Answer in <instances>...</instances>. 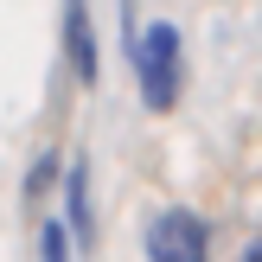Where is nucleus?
Here are the masks:
<instances>
[{
  "label": "nucleus",
  "mask_w": 262,
  "mask_h": 262,
  "mask_svg": "<svg viewBox=\"0 0 262 262\" xmlns=\"http://www.w3.org/2000/svg\"><path fill=\"white\" fill-rule=\"evenodd\" d=\"M122 32H128V71L141 83V102L154 115H166L186 90V45H179V26L173 19H154L135 26V7H122Z\"/></svg>",
  "instance_id": "1"
},
{
  "label": "nucleus",
  "mask_w": 262,
  "mask_h": 262,
  "mask_svg": "<svg viewBox=\"0 0 262 262\" xmlns=\"http://www.w3.org/2000/svg\"><path fill=\"white\" fill-rule=\"evenodd\" d=\"M147 262H211V224L186 205L160 211L147 224Z\"/></svg>",
  "instance_id": "2"
},
{
  "label": "nucleus",
  "mask_w": 262,
  "mask_h": 262,
  "mask_svg": "<svg viewBox=\"0 0 262 262\" xmlns=\"http://www.w3.org/2000/svg\"><path fill=\"white\" fill-rule=\"evenodd\" d=\"M64 58L83 83L102 77V58H96V26H90V0H64Z\"/></svg>",
  "instance_id": "3"
},
{
  "label": "nucleus",
  "mask_w": 262,
  "mask_h": 262,
  "mask_svg": "<svg viewBox=\"0 0 262 262\" xmlns=\"http://www.w3.org/2000/svg\"><path fill=\"white\" fill-rule=\"evenodd\" d=\"M64 224H71L77 250L96 243V224H90V154H77V160L64 166Z\"/></svg>",
  "instance_id": "4"
},
{
  "label": "nucleus",
  "mask_w": 262,
  "mask_h": 262,
  "mask_svg": "<svg viewBox=\"0 0 262 262\" xmlns=\"http://www.w3.org/2000/svg\"><path fill=\"white\" fill-rule=\"evenodd\" d=\"M77 256V237H71V224H38V262H71Z\"/></svg>",
  "instance_id": "5"
},
{
  "label": "nucleus",
  "mask_w": 262,
  "mask_h": 262,
  "mask_svg": "<svg viewBox=\"0 0 262 262\" xmlns=\"http://www.w3.org/2000/svg\"><path fill=\"white\" fill-rule=\"evenodd\" d=\"M243 262H262V243H250V250H243Z\"/></svg>",
  "instance_id": "6"
}]
</instances>
